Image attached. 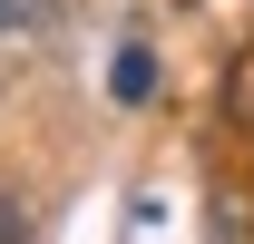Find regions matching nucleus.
I'll return each mask as SVG.
<instances>
[{
  "label": "nucleus",
  "instance_id": "obj_2",
  "mask_svg": "<svg viewBox=\"0 0 254 244\" xmlns=\"http://www.w3.org/2000/svg\"><path fill=\"white\" fill-rule=\"evenodd\" d=\"M30 10H39V0H0V30H20V20H30Z\"/></svg>",
  "mask_w": 254,
  "mask_h": 244
},
{
  "label": "nucleus",
  "instance_id": "obj_1",
  "mask_svg": "<svg viewBox=\"0 0 254 244\" xmlns=\"http://www.w3.org/2000/svg\"><path fill=\"white\" fill-rule=\"evenodd\" d=\"M147 88H157V59H147V49H127V59H118V98H147Z\"/></svg>",
  "mask_w": 254,
  "mask_h": 244
}]
</instances>
